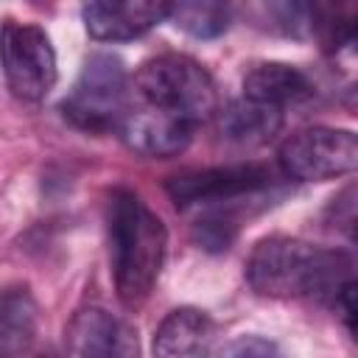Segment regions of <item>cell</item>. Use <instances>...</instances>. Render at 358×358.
Returning <instances> with one entry per match:
<instances>
[{"label":"cell","instance_id":"obj_1","mask_svg":"<svg viewBox=\"0 0 358 358\" xmlns=\"http://www.w3.org/2000/svg\"><path fill=\"white\" fill-rule=\"evenodd\" d=\"M352 260L338 249H324L299 238L274 235L260 241L246 263V280L260 296L333 299L352 277Z\"/></svg>","mask_w":358,"mask_h":358},{"label":"cell","instance_id":"obj_2","mask_svg":"<svg viewBox=\"0 0 358 358\" xmlns=\"http://www.w3.org/2000/svg\"><path fill=\"white\" fill-rule=\"evenodd\" d=\"M109 243L117 296L126 308H140L165 263V224L137 193L115 190L109 199Z\"/></svg>","mask_w":358,"mask_h":358},{"label":"cell","instance_id":"obj_3","mask_svg":"<svg viewBox=\"0 0 358 358\" xmlns=\"http://www.w3.org/2000/svg\"><path fill=\"white\" fill-rule=\"evenodd\" d=\"M134 87L143 103L185 117L193 126L218 112V87L213 76L196 59L182 53H162L148 59L137 70Z\"/></svg>","mask_w":358,"mask_h":358},{"label":"cell","instance_id":"obj_4","mask_svg":"<svg viewBox=\"0 0 358 358\" xmlns=\"http://www.w3.org/2000/svg\"><path fill=\"white\" fill-rule=\"evenodd\" d=\"M126 90L129 73L123 62L112 53H92L84 62L73 92L64 98L62 112L78 129L106 131L117 126L126 112Z\"/></svg>","mask_w":358,"mask_h":358},{"label":"cell","instance_id":"obj_5","mask_svg":"<svg viewBox=\"0 0 358 358\" xmlns=\"http://www.w3.org/2000/svg\"><path fill=\"white\" fill-rule=\"evenodd\" d=\"M0 67L8 90L22 101H42L56 84V53L39 25L6 20L0 25Z\"/></svg>","mask_w":358,"mask_h":358},{"label":"cell","instance_id":"obj_6","mask_svg":"<svg viewBox=\"0 0 358 358\" xmlns=\"http://www.w3.org/2000/svg\"><path fill=\"white\" fill-rule=\"evenodd\" d=\"M280 168L296 182H324L358 168V137L350 129L310 126L280 145Z\"/></svg>","mask_w":358,"mask_h":358},{"label":"cell","instance_id":"obj_7","mask_svg":"<svg viewBox=\"0 0 358 358\" xmlns=\"http://www.w3.org/2000/svg\"><path fill=\"white\" fill-rule=\"evenodd\" d=\"M271 185V173L263 165H221L185 171L168 179L165 190L179 207L229 201L246 193H257Z\"/></svg>","mask_w":358,"mask_h":358},{"label":"cell","instance_id":"obj_8","mask_svg":"<svg viewBox=\"0 0 358 358\" xmlns=\"http://www.w3.org/2000/svg\"><path fill=\"white\" fill-rule=\"evenodd\" d=\"M120 137L123 143L140 154V157H151V159H168L182 154L190 145L193 137V123H187L185 117H176L165 109H157L151 103H140L137 109H126L120 123Z\"/></svg>","mask_w":358,"mask_h":358},{"label":"cell","instance_id":"obj_9","mask_svg":"<svg viewBox=\"0 0 358 358\" xmlns=\"http://www.w3.org/2000/svg\"><path fill=\"white\" fill-rule=\"evenodd\" d=\"M171 0H84V25L101 42H129L162 20Z\"/></svg>","mask_w":358,"mask_h":358},{"label":"cell","instance_id":"obj_10","mask_svg":"<svg viewBox=\"0 0 358 358\" xmlns=\"http://www.w3.org/2000/svg\"><path fill=\"white\" fill-rule=\"evenodd\" d=\"M67 352L76 358H129L137 352V333L103 308H84L67 324Z\"/></svg>","mask_w":358,"mask_h":358},{"label":"cell","instance_id":"obj_11","mask_svg":"<svg viewBox=\"0 0 358 358\" xmlns=\"http://www.w3.org/2000/svg\"><path fill=\"white\" fill-rule=\"evenodd\" d=\"M39 333V305L28 285L0 288V358L22 355Z\"/></svg>","mask_w":358,"mask_h":358},{"label":"cell","instance_id":"obj_12","mask_svg":"<svg viewBox=\"0 0 358 358\" xmlns=\"http://www.w3.org/2000/svg\"><path fill=\"white\" fill-rule=\"evenodd\" d=\"M221 134L238 145H263L282 129V106L257 101V98H238L221 109Z\"/></svg>","mask_w":358,"mask_h":358},{"label":"cell","instance_id":"obj_13","mask_svg":"<svg viewBox=\"0 0 358 358\" xmlns=\"http://www.w3.org/2000/svg\"><path fill=\"white\" fill-rule=\"evenodd\" d=\"M213 338V319L199 308H176L171 310L157 333H154V355L176 358V355H199L207 352Z\"/></svg>","mask_w":358,"mask_h":358},{"label":"cell","instance_id":"obj_14","mask_svg":"<svg viewBox=\"0 0 358 358\" xmlns=\"http://www.w3.org/2000/svg\"><path fill=\"white\" fill-rule=\"evenodd\" d=\"M313 92L308 76L285 62H263L255 64L246 76H243V95L274 103V106H288L296 101H305Z\"/></svg>","mask_w":358,"mask_h":358},{"label":"cell","instance_id":"obj_15","mask_svg":"<svg viewBox=\"0 0 358 358\" xmlns=\"http://www.w3.org/2000/svg\"><path fill=\"white\" fill-rule=\"evenodd\" d=\"M168 20L196 39H215L232 22L229 0H171Z\"/></svg>","mask_w":358,"mask_h":358},{"label":"cell","instance_id":"obj_16","mask_svg":"<svg viewBox=\"0 0 358 358\" xmlns=\"http://www.w3.org/2000/svg\"><path fill=\"white\" fill-rule=\"evenodd\" d=\"M274 25L291 36H310L319 28L316 0H266Z\"/></svg>","mask_w":358,"mask_h":358},{"label":"cell","instance_id":"obj_17","mask_svg":"<svg viewBox=\"0 0 358 358\" xmlns=\"http://www.w3.org/2000/svg\"><path fill=\"white\" fill-rule=\"evenodd\" d=\"M193 235H196V243L201 249H207V252H224V249L232 246V241L238 235V224L227 213H210V215H204L196 224Z\"/></svg>","mask_w":358,"mask_h":358},{"label":"cell","instance_id":"obj_18","mask_svg":"<svg viewBox=\"0 0 358 358\" xmlns=\"http://www.w3.org/2000/svg\"><path fill=\"white\" fill-rule=\"evenodd\" d=\"M218 352L221 355H271V352H277V347L260 336H241V338L224 344Z\"/></svg>","mask_w":358,"mask_h":358}]
</instances>
